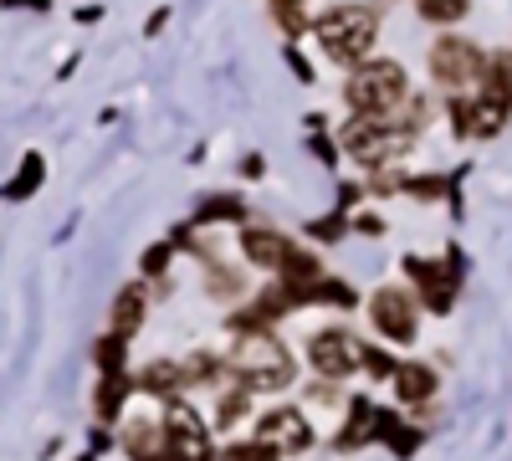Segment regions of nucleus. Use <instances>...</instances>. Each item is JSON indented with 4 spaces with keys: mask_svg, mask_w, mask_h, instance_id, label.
<instances>
[{
    "mask_svg": "<svg viewBox=\"0 0 512 461\" xmlns=\"http://www.w3.org/2000/svg\"><path fill=\"white\" fill-rule=\"evenodd\" d=\"M405 93H410V77H405V67L395 57H374V62L364 57L349 72V88H344V98H349V108L359 118H395Z\"/></svg>",
    "mask_w": 512,
    "mask_h": 461,
    "instance_id": "nucleus-1",
    "label": "nucleus"
},
{
    "mask_svg": "<svg viewBox=\"0 0 512 461\" xmlns=\"http://www.w3.org/2000/svg\"><path fill=\"white\" fill-rule=\"evenodd\" d=\"M231 374L246 380V390H287L292 385V354L272 339L267 328H246L226 354Z\"/></svg>",
    "mask_w": 512,
    "mask_h": 461,
    "instance_id": "nucleus-2",
    "label": "nucleus"
},
{
    "mask_svg": "<svg viewBox=\"0 0 512 461\" xmlns=\"http://www.w3.org/2000/svg\"><path fill=\"white\" fill-rule=\"evenodd\" d=\"M313 31L338 67H359L374 47V36H379V16H374V6H333V11L318 16Z\"/></svg>",
    "mask_w": 512,
    "mask_h": 461,
    "instance_id": "nucleus-3",
    "label": "nucleus"
},
{
    "mask_svg": "<svg viewBox=\"0 0 512 461\" xmlns=\"http://www.w3.org/2000/svg\"><path fill=\"white\" fill-rule=\"evenodd\" d=\"M338 144H344L349 159L379 170V164L405 159V154L415 149V134L400 129V123H390V118H359V113H354V118L344 123V134H338Z\"/></svg>",
    "mask_w": 512,
    "mask_h": 461,
    "instance_id": "nucleus-4",
    "label": "nucleus"
},
{
    "mask_svg": "<svg viewBox=\"0 0 512 461\" xmlns=\"http://www.w3.org/2000/svg\"><path fill=\"white\" fill-rule=\"evenodd\" d=\"M482 72H487V57L466 36H441L436 47H431V77L441 82V88H451V93L482 82Z\"/></svg>",
    "mask_w": 512,
    "mask_h": 461,
    "instance_id": "nucleus-5",
    "label": "nucleus"
},
{
    "mask_svg": "<svg viewBox=\"0 0 512 461\" xmlns=\"http://www.w3.org/2000/svg\"><path fill=\"white\" fill-rule=\"evenodd\" d=\"M308 359L323 380H349V374L364 369V344L354 339L349 328H323L308 339Z\"/></svg>",
    "mask_w": 512,
    "mask_h": 461,
    "instance_id": "nucleus-6",
    "label": "nucleus"
},
{
    "mask_svg": "<svg viewBox=\"0 0 512 461\" xmlns=\"http://www.w3.org/2000/svg\"><path fill=\"white\" fill-rule=\"evenodd\" d=\"M512 113V93L482 88L477 98H456V134L461 139H497Z\"/></svg>",
    "mask_w": 512,
    "mask_h": 461,
    "instance_id": "nucleus-7",
    "label": "nucleus"
},
{
    "mask_svg": "<svg viewBox=\"0 0 512 461\" xmlns=\"http://www.w3.org/2000/svg\"><path fill=\"white\" fill-rule=\"evenodd\" d=\"M369 318H374V328L384 333V339L410 344L415 339V323H420V303L410 298L405 287H379L374 298H369Z\"/></svg>",
    "mask_w": 512,
    "mask_h": 461,
    "instance_id": "nucleus-8",
    "label": "nucleus"
},
{
    "mask_svg": "<svg viewBox=\"0 0 512 461\" xmlns=\"http://www.w3.org/2000/svg\"><path fill=\"white\" fill-rule=\"evenodd\" d=\"M164 441H169V451H175V461H205L210 456V436H205V426H200V415L190 410V405H169L164 410Z\"/></svg>",
    "mask_w": 512,
    "mask_h": 461,
    "instance_id": "nucleus-9",
    "label": "nucleus"
},
{
    "mask_svg": "<svg viewBox=\"0 0 512 461\" xmlns=\"http://www.w3.org/2000/svg\"><path fill=\"white\" fill-rule=\"evenodd\" d=\"M256 441L272 446V451H303L313 441V426H308V415L303 410H267L262 421H256Z\"/></svg>",
    "mask_w": 512,
    "mask_h": 461,
    "instance_id": "nucleus-10",
    "label": "nucleus"
},
{
    "mask_svg": "<svg viewBox=\"0 0 512 461\" xmlns=\"http://www.w3.org/2000/svg\"><path fill=\"white\" fill-rule=\"evenodd\" d=\"M405 272L420 282V298L431 303L436 313L451 308V298H456V267H446V262H425V257H405Z\"/></svg>",
    "mask_w": 512,
    "mask_h": 461,
    "instance_id": "nucleus-11",
    "label": "nucleus"
},
{
    "mask_svg": "<svg viewBox=\"0 0 512 461\" xmlns=\"http://www.w3.org/2000/svg\"><path fill=\"white\" fill-rule=\"evenodd\" d=\"M241 251H246V262L267 267V272H282L292 241H287L282 231H272V226H246V231H241Z\"/></svg>",
    "mask_w": 512,
    "mask_h": 461,
    "instance_id": "nucleus-12",
    "label": "nucleus"
},
{
    "mask_svg": "<svg viewBox=\"0 0 512 461\" xmlns=\"http://www.w3.org/2000/svg\"><path fill=\"white\" fill-rule=\"evenodd\" d=\"M123 441H128V456H134V461H175V451H169L159 421H134Z\"/></svg>",
    "mask_w": 512,
    "mask_h": 461,
    "instance_id": "nucleus-13",
    "label": "nucleus"
},
{
    "mask_svg": "<svg viewBox=\"0 0 512 461\" xmlns=\"http://www.w3.org/2000/svg\"><path fill=\"white\" fill-rule=\"evenodd\" d=\"M144 313H149V287H144V282H128L118 298H113L108 323H113V333H134V328L144 323Z\"/></svg>",
    "mask_w": 512,
    "mask_h": 461,
    "instance_id": "nucleus-14",
    "label": "nucleus"
},
{
    "mask_svg": "<svg viewBox=\"0 0 512 461\" xmlns=\"http://www.w3.org/2000/svg\"><path fill=\"white\" fill-rule=\"evenodd\" d=\"M431 390H436V374L425 364H400L395 369V395L400 400H431Z\"/></svg>",
    "mask_w": 512,
    "mask_h": 461,
    "instance_id": "nucleus-15",
    "label": "nucleus"
},
{
    "mask_svg": "<svg viewBox=\"0 0 512 461\" xmlns=\"http://www.w3.org/2000/svg\"><path fill=\"white\" fill-rule=\"evenodd\" d=\"M139 385H144L149 395H169V390H180V385H185V364L159 359V364H149V369L139 374Z\"/></svg>",
    "mask_w": 512,
    "mask_h": 461,
    "instance_id": "nucleus-16",
    "label": "nucleus"
},
{
    "mask_svg": "<svg viewBox=\"0 0 512 461\" xmlns=\"http://www.w3.org/2000/svg\"><path fill=\"white\" fill-rule=\"evenodd\" d=\"M420 6V21H431V26H456L466 16V0H415Z\"/></svg>",
    "mask_w": 512,
    "mask_h": 461,
    "instance_id": "nucleus-17",
    "label": "nucleus"
},
{
    "mask_svg": "<svg viewBox=\"0 0 512 461\" xmlns=\"http://www.w3.org/2000/svg\"><path fill=\"white\" fill-rule=\"evenodd\" d=\"M123 395H128V385L118 380V374H108V380L98 385V415H103V421H113V415H118Z\"/></svg>",
    "mask_w": 512,
    "mask_h": 461,
    "instance_id": "nucleus-18",
    "label": "nucleus"
},
{
    "mask_svg": "<svg viewBox=\"0 0 512 461\" xmlns=\"http://www.w3.org/2000/svg\"><path fill=\"white\" fill-rule=\"evenodd\" d=\"M246 405H251V390H246V385H236L231 395H221V410H216V421H221V426L241 421V415H246Z\"/></svg>",
    "mask_w": 512,
    "mask_h": 461,
    "instance_id": "nucleus-19",
    "label": "nucleus"
},
{
    "mask_svg": "<svg viewBox=\"0 0 512 461\" xmlns=\"http://www.w3.org/2000/svg\"><path fill=\"white\" fill-rule=\"evenodd\" d=\"M98 364H103L108 374L123 369V333H108V339H98Z\"/></svg>",
    "mask_w": 512,
    "mask_h": 461,
    "instance_id": "nucleus-20",
    "label": "nucleus"
},
{
    "mask_svg": "<svg viewBox=\"0 0 512 461\" xmlns=\"http://www.w3.org/2000/svg\"><path fill=\"white\" fill-rule=\"evenodd\" d=\"M221 461H272V446H262V441H251V446H231Z\"/></svg>",
    "mask_w": 512,
    "mask_h": 461,
    "instance_id": "nucleus-21",
    "label": "nucleus"
},
{
    "mask_svg": "<svg viewBox=\"0 0 512 461\" xmlns=\"http://www.w3.org/2000/svg\"><path fill=\"white\" fill-rule=\"evenodd\" d=\"M36 175H41V159H36V154H26V175H16L11 195H31V190H36Z\"/></svg>",
    "mask_w": 512,
    "mask_h": 461,
    "instance_id": "nucleus-22",
    "label": "nucleus"
},
{
    "mask_svg": "<svg viewBox=\"0 0 512 461\" xmlns=\"http://www.w3.org/2000/svg\"><path fill=\"white\" fill-rule=\"evenodd\" d=\"M164 267H169V246H154L144 257V272H164Z\"/></svg>",
    "mask_w": 512,
    "mask_h": 461,
    "instance_id": "nucleus-23",
    "label": "nucleus"
},
{
    "mask_svg": "<svg viewBox=\"0 0 512 461\" xmlns=\"http://www.w3.org/2000/svg\"><path fill=\"white\" fill-rule=\"evenodd\" d=\"M272 6H308V0H272Z\"/></svg>",
    "mask_w": 512,
    "mask_h": 461,
    "instance_id": "nucleus-24",
    "label": "nucleus"
}]
</instances>
